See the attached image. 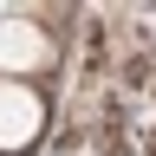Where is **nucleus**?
<instances>
[{"mask_svg":"<svg viewBox=\"0 0 156 156\" xmlns=\"http://www.w3.org/2000/svg\"><path fill=\"white\" fill-rule=\"evenodd\" d=\"M52 39L33 26V20H7V26H0V72L7 78H26V72H46L52 65Z\"/></svg>","mask_w":156,"mask_h":156,"instance_id":"2","label":"nucleus"},{"mask_svg":"<svg viewBox=\"0 0 156 156\" xmlns=\"http://www.w3.org/2000/svg\"><path fill=\"white\" fill-rule=\"evenodd\" d=\"M46 130V98L26 78H0V150H26Z\"/></svg>","mask_w":156,"mask_h":156,"instance_id":"1","label":"nucleus"}]
</instances>
